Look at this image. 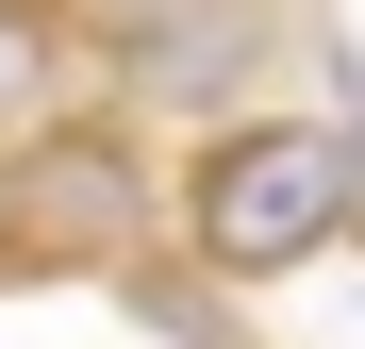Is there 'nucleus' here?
Segmentation results:
<instances>
[{"label": "nucleus", "instance_id": "nucleus-3", "mask_svg": "<svg viewBox=\"0 0 365 349\" xmlns=\"http://www.w3.org/2000/svg\"><path fill=\"white\" fill-rule=\"evenodd\" d=\"M250 50H266V0H133V17H100V84L116 100H216Z\"/></svg>", "mask_w": 365, "mask_h": 349}, {"label": "nucleus", "instance_id": "nucleus-1", "mask_svg": "<svg viewBox=\"0 0 365 349\" xmlns=\"http://www.w3.org/2000/svg\"><path fill=\"white\" fill-rule=\"evenodd\" d=\"M365 216V133L349 116H216L182 166V266L216 283H282Z\"/></svg>", "mask_w": 365, "mask_h": 349}, {"label": "nucleus", "instance_id": "nucleus-5", "mask_svg": "<svg viewBox=\"0 0 365 349\" xmlns=\"http://www.w3.org/2000/svg\"><path fill=\"white\" fill-rule=\"evenodd\" d=\"M83 17H133V0H83Z\"/></svg>", "mask_w": 365, "mask_h": 349}, {"label": "nucleus", "instance_id": "nucleus-4", "mask_svg": "<svg viewBox=\"0 0 365 349\" xmlns=\"http://www.w3.org/2000/svg\"><path fill=\"white\" fill-rule=\"evenodd\" d=\"M100 116V17L83 0H0V150Z\"/></svg>", "mask_w": 365, "mask_h": 349}, {"label": "nucleus", "instance_id": "nucleus-2", "mask_svg": "<svg viewBox=\"0 0 365 349\" xmlns=\"http://www.w3.org/2000/svg\"><path fill=\"white\" fill-rule=\"evenodd\" d=\"M150 150H133V116H67V133H34V150H0V283H116V266H150Z\"/></svg>", "mask_w": 365, "mask_h": 349}]
</instances>
